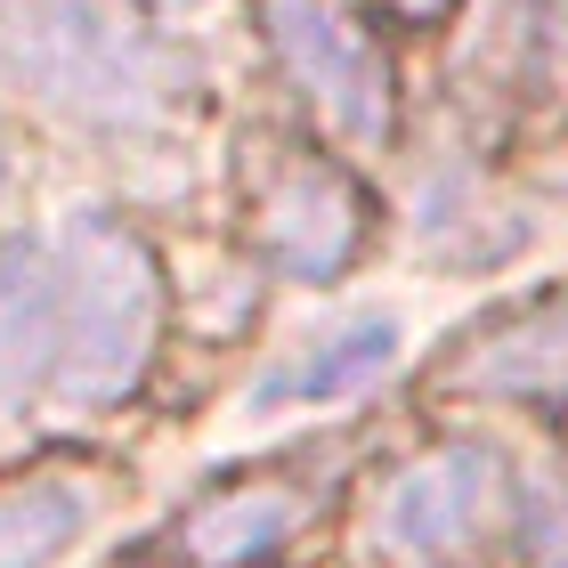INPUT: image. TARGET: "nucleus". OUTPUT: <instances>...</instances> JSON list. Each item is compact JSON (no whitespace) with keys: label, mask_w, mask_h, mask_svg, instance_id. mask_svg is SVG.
Segmentation results:
<instances>
[{"label":"nucleus","mask_w":568,"mask_h":568,"mask_svg":"<svg viewBox=\"0 0 568 568\" xmlns=\"http://www.w3.org/2000/svg\"><path fill=\"white\" fill-rule=\"evenodd\" d=\"M382 17H398V24H447L455 17V0H374Z\"/></svg>","instance_id":"ddd939ff"},{"label":"nucleus","mask_w":568,"mask_h":568,"mask_svg":"<svg viewBox=\"0 0 568 568\" xmlns=\"http://www.w3.org/2000/svg\"><path fill=\"white\" fill-rule=\"evenodd\" d=\"M58 357H65V317H58V236H9L0 244V423L58 406Z\"/></svg>","instance_id":"6e6552de"},{"label":"nucleus","mask_w":568,"mask_h":568,"mask_svg":"<svg viewBox=\"0 0 568 568\" xmlns=\"http://www.w3.org/2000/svg\"><path fill=\"white\" fill-rule=\"evenodd\" d=\"M49 236H58V317H65L58 406L90 415V406L139 390L154 325H163V268L139 244V227H122L114 212H73Z\"/></svg>","instance_id":"f03ea898"},{"label":"nucleus","mask_w":568,"mask_h":568,"mask_svg":"<svg viewBox=\"0 0 568 568\" xmlns=\"http://www.w3.org/2000/svg\"><path fill=\"white\" fill-rule=\"evenodd\" d=\"M106 520V487L90 471H33L0 487V568H58Z\"/></svg>","instance_id":"9d476101"},{"label":"nucleus","mask_w":568,"mask_h":568,"mask_svg":"<svg viewBox=\"0 0 568 568\" xmlns=\"http://www.w3.org/2000/svg\"><path fill=\"white\" fill-rule=\"evenodd\" d=\"M504 520H520V471L487 438H438L398 463L366 511V552L382 568H447L479 552Z\"/></svg>","instance_id":"7ed1b4c3"},{"label":"nucleus","mask_w":568,"mask_h":568,"mask_svg":"<svg viewBox=\"0 0 568 568\" xmlns=\"http://www.w3.org/2000/svg\"><path fill=\"white\" fill-rule=\"evenodd\" d=\"M438 390L496 398V406H568V293H545L471 333L438 366Z\"/></svg>","instance_id":"1a4fd4ad"},{"label":"nucleus","mask_w":568,"mask_h":568,"mask_svg":"<svg viewBox=\"0 0 568 568\" xmlns=\"http://www.w3.org/2000/svg\"><path fill=\"white\" fill-rule=\"evenodd\" d=\"M244 212H252V244L261 261L293 284H333L374 236V203L366 187L349 179V163H333L325 146L308 139H276L261 154L244 187Z\"/></svg>","instance_id":"39448f33"},{"label":"nucleus","mask_w":568,"mask_h":568,"mask_svg":"<svg viewBox=\"0 0 568 568\" xmlns=\"http://www.w3.org/2000/svg\"><path fill=\"white\" fill-rule=\"evenodd\" d=\"M0 187H9V139H0Z\"/></svg>","instance_id":"4468645a"},{"label":"nucleus","mask_w":568,"mask_h":568,"mask_svg":"<svg viewBox=\"0 0 568 568\" xmlns=\"http://www.w3.org/2000/svg\"><path fill=\"white\" fill-rule=\"evenodd\" d=\"M268 49L284 82L301 90V106L317 114L349 154H390L398 146V73L390 49L349 0H261Z\"/></svg>","instance_id":"20e7f679"},{"label":"nucleus","mask_w":568,"mask_h":568,"mask_svg":"<svg viewBox=\"0 0 568 568\" xmlns=\"http://www.w3.org/2000/svg\"><path fill=\"white\" fill-rule=\"evenodd\" d=\"M520 528H528L536 560H568V471L520 487Z\"/></svg>","instance_id":"f8f14e48"},{"label":"nucleus","mask_w":568,"mask_h":568,"mask_svg":"<svg viewBox=\"0 0 568 568\" xmlns=\"http://www.w3.org/2000/svg\"><path fill=\"white\" fill-rule=\"evenodd\" d=\"M0 82L73 131L146 139L179 122L195 73L131 0H0Z\"/></svg>","instance_id":"f257e3e1"},{"label":"nucleus","mask_w":568,"mask_h":568,"mask_svg":"<svg viewBox=\"0 0 568 568\" xmlns=\"http://www.w3.org/2000/svg\"><path fill=\"white\" fill-rule=\"evenodd\" d=\"M398 317L390 308H349L317 333H301L293 349H276L244 390V415H308V406H342L357 390H374L398 366Z\"/></svg>","instance_id":"0eeeda50"},{"label":"nucleus","mask_w":568,"mask_h":568,"mask_svg":"<svg viewBox=\"0 0 568 568\" xmlns=\"http://www.w3.org/2000/svg\"><path fill=\"white\" fill-rule=\"evenodd\" d=\"M455 82L496 122H545L568 106V0H471Z\"/></svg>","instance_id":"423d86ee"},{"label":"nucleus","mask_w":568,"mask_h":568,"mask_svg":"<svg viewBox=\"0 0 568 568\" xmlns=\"http://www.w3.org/2000/svg\"><path fill=\"white\" fill-rule=\"evenodd\" d=\"M308 520V496L301 487H276V479H252V487H220L212 504L187 511L179 545H187L195 568H252L293 545V528Z\"/></svg>","instance_id":"9b49d317"}]
</instances>
